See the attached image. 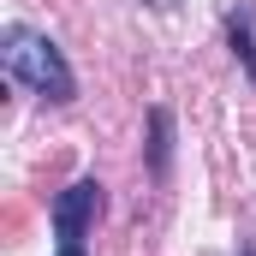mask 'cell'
Returning a JSON list of instances; mask_svg holds the SVG:
<instances>
[{"label":"cell","instance_id":"obj_4","mask_svg":"<svg viewBox=\"0 0 256 256\" xmlns=\"http://www.w3.org/2000/svg\"><path fill=\"white\" fill-rule=\"evenodd\" d=\"M256 12L250 6H238V12H226V42H232V54H238V66H244V78L256 84V36H250Z\"/></svg>","mask_w":256,"mask_h":256},{"label":"cell","instance_id":"obj_3","mask_svg":"<svg viewBox=\"0 0 256 256\" xmlns=\"http://www.w3.org/2000/svg\"><path fill=\"white\" fill-rule=\"evenodd\" d=\"M167 173H173V114L149 108V179L167 185Z\"/></svg>","mask_w":256,"mask_h":256},{"label":"cell","instance_id":"obj_2","mask_svg":"<svg viewBox=\"0 0 256 256\" xmlns=\"http://www.w3.org/2000/svg\"><path fill=\"white\" fill-rule=\"evenodd\" d=\"M96 214H102V185H96V179H72V185L54 196V208H48L54 238H60V244H84L90 226H96Z\"/></svg>","mask_w":256,"mask_h":256},{"label":"cell","instance_id":"obj_5","mask_svg":"<svg viewBox=\"0 0 256 256\" xmlns=\"http://www.w3.org/2000/svg\"><path fill=\"white\" fill-rule=\"evenodd\" d=\"M54 256H90V250H84V244H60Z\"/></svg>","mask_w":256,"mask_h":256},{"label":"cell","instance_id":"obj_6","mask_svg":"<svg viewBox=\"0 0 256 256\" xmlns=\"http://www.w3.org/2000/svg\"><path fill=\"white\" fill-rule=\"evenodd\" d=\"M238 256H256V244H244V250H238Z\"/></svg>","mask_w":256,"mask_h":256},{"label":"cell","instance_id":"obj_1","mask_svg":"<svg viewBox=\"0 0 256 256\" xmlns=\"http://www.w3.org/2000/svg\"><path fill=\"white\" fill-rule=\"evenodd\" d=\"M0 66H6V78L12 84H24L30 96H42V102H78V72L66 66L60 42L54 36H42V30H30V24H6V36H0Z\"/></svg>","mask_w":256,"mask_h":256}]
</instances>
